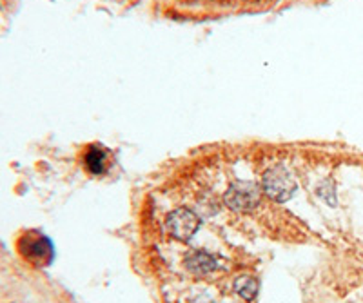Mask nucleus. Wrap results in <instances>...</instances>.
Instances as JSON below:
<instances>
[{"label": "nucleus", "instance_id": "1", "mask_svg": "<svg viewBox=\"0 0 363 303\" xmlns=\"http://www.w3.org/2000/svg\"><path fill=\"white\" fill-rule=\"evenodd\" d=\"M17 251L26 262L33 267L44 269L50 267L55 260V245L50 236L40 231H26L17 241Z\"/></svg>", "mask_w": 363, "mask_h": 303}, {"label": "nucleus", "instance_id": "2", "mask_svg": "<svg viewBox=\"0 0 363 303\" xmlns=\"http://www.w3.org/2000/svg\"><path fill=\"white\" fill-rule=\"evenodd\" d=\"M262 191L267 198L278 204H285L294 196L298 189V183L294 175L281 164L269 167L262 176Z\"/></svg>", "mask_w": 363, "mask_h": 303}, {"label": "nucleus", "instance_id": "3", "mask_svg": "<svg viewBox=\"0 0 363 303\" xmlns=\"http://www.w3.org/2000/svg\"><path fill=\"white\" fill-rule=\"evenodd\" d=\"M262 185L251 180H235L223 193V204L235 212H251L262 202Z\"/></svg>", "mask_w": 363, "mask_h": 303}, {"label": "nucleus", "instance_id": "4", "mask_svg": "<svg viewBox=\"0 0 363 303\" xmlns=\"http://www.w3.org/2000/svg\"><path fill=\"white\" fill-rule=\"evenodd\" d=\"M200 225H202V220L199 218V215L187 207L173 209L169 215L165 216L164 222L165 233L169 234L173 240L182 241V244L193 240L194 234L200 231Z\"/></svg>", "mask_w": 363, "mask_h": 303}, {"label": "nucleus", "instance_id": "5", "mask_svg": "<svg viewBox=\"0 0 363 303\" xmlns=\"http://www.w3.org/2000/svg\"><path fill=\"white\" fill-rule=\"evenodd\" d=\"M223 263H225L223 258L202 249L189 251L184 258V267H186L187 273L194 274V276H211V274H216L220 270H225Z\"/></svg>", "mask_w": 363, "mask_h": 303}, {"label": "nucleus", "instance_id": "6", "mask_svg": "<svg viewBox=\"0 0 363 303\" xmlns=\"http://www.w3.org/2000/svg\"><path fill=\"white\" fill-rule=\"evenodd\" d=\"M84 167L91 175H102L108 169V151L99 144H93L84 153Z\"/></svg>", "mask_w": 363, "mask_h": 303}, {"label": "nucleus", "instance_id": "7", "mask_svg": "<svg viewBox=\"0 0 363 303\" xmlns=\"http://www.w3.org/2000/svg\"><path fill=\"white\" fill-rule=\"evenodd\" d=\"M235 291L245 302H255L258 292H260V282L251 274H242L235 280Z\"/></svg>", "mask_w": 363, "mask_h": 303}, {"label": "nucleus", "instance_id": "8", "mask_svg": "<svg viewBox=\"0 0 363 303\" xmlns=\"http://www.w3.org/2000/svg\"><path fill=\"white\" fill-rule=\"evenodd\" d=\"M316 193H318V196L323 200V202H327V204L335 207L336 205V185L333 180H322V183L318 185Z\"/></svg>", "mask_w": 363, "mask_h": 303}, {"label": "nucleus", "instance_id": "9", "mask_svg": "<svg viewBox=\"0 0 363 303\" xmlns=\"http://www.w3.org/2000/svg\"><path fill=\"white\" fill-rule=\"evenodd\" d=\"M196 303H199V302H196ZM202 303H213V302H202Z\"/></svg>", "mask_w": 363, "mask_h": 303}]
</instances>
